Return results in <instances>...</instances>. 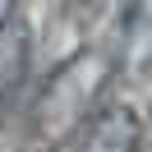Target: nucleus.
I'll return each mask as SVG.
<instances>
[{
  "instance_id": "3",
  "label": "nucleus",
  "mask_w": 152,
  "mask_h": 152,
  "mask_svg": "<svg viewBox=\"0 0 152 152\" xmlns=\"http://www.w3.org/2000/svg\"><path fill=\"white\" fill-rule=\"evenodd\" d=\"M23 69H28V28H23V19H14L0 28V106L23 83Z\"/></svg>"
},
{
  "instance_id": "1",
  "label": "nucleus",
  "mask_w": 152,
  "mask_h": 152,
  "mask_svg": "<svg viewBox=\"0 0 152 152\" xmlns=\"http://www.w3.org/2000/svg\"><path fill=\"white\" fill-rule=\"evenodd\" d=\"M120 56L102 46H83L78 56H69L56 74L42 83L37 106H32V134H37L46 148L60 143H74L78 129L102 111V88L111 83Z\"/></svg>"
},
{
  "instance_id": "2",
  "label": "nucleus",
  "mask_w": 152,
  "mask_h": 152,
  "mask_svg": "<svg viewBox=\"0 0 152 152\" xmlns=\"http://www.w3.org/2000/svg\"><path fill=\"white\" fill-rule=\"evenodd\" d=\"M138 138H143V124L134 115V106L111 102L78 129L74 152H138Z\"/></svg>"
}]
</instances>
